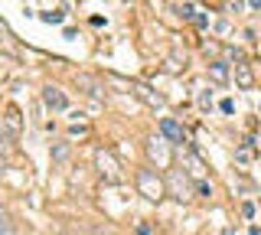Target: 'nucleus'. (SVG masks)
<instances>
[{
    "instance_id": "obj_16",
    "label": "nucleus",
    "mask_w": 261,
    "mask_h": 235,
    "mask_svg": "<svg viewBox=\"0 0 261 235\" xmlns=\"http://www.w3.org/2000/svg\"><path fill=\"white\" fill-rule=\"evenodd\" d=\"M0 49L4 53H13V43H10V33H7L4 27H0Z\"/></svg>"
},
{
    "instance_id": "obj_10",
    "label": "nucleus",
    "mask_w": 261,
    "mask_h": 235,
    "mask_svg": "<svg viewBox=\"0 0 261 235\" xmlns=\"http://www.w3.org/2000/svg\"><path fill=\"white\" fill-rule=\"evenodd\" d=\"M235 82H239L242 88H251V82H255V79H251V69L245 66V59L239 62V66H235Z\"/></svg>"
},
{
    "instance_id": "obj_17",
    "label": "nucleus",
    "mask_w": 261,
    "mask_h": 235,
    "mask_svg": "<svg viewBox=\"0 0 261 235\" xmlns=\"http://www.w3.org/2000/svg\"><path fill=\"white\" fill-rule=\"evenodd\" d=\"M179 17H183V20H193L196 17V7L193 4H183V7H179Z\"/></svg>"
},
{
    "instance_id": "obj_6",
    "label": "nucleus",
    "mask_w": 261,
    "mask_h": 235,
    "mask_svg": "<svg viewBox=\"0 0 261 235\" xmlns=\"http://www.w3.org/2000/svg\"><path fill=\"white\" fill-rule=\"evenodd\" d=\"M75 85H79V88H85V95H92L95 101H101V98H105V88H101V82H98L95 75H85V72H82V75H75Z\"/></svg>"
},
{
    "instance_id": "obj_11",
    "label": "nucleus",
    "mask_w": 261,
    "mask_h": 235,
    "mask_svg": "<svg viewBox=\"0 0 261 235\" xmlns=\"http://www.w3.org/2000/svg\"><path fill=\"white\" fill-rule=\"evenodd\" d=\"M0 235H16V225H13V216L7 213V206H0Z\"/></svg>"
},
{
    "instance_id": "obj_4",
    "label": "nucleus",
    "mask_w": 261,
    "mask_h": 235,
    "mask_svg": "<svg viewBox=\"0 0 261 235\" xmlns=\"http://www.w3.org/2000/svg\"><path fill=\"white\" fill-rule=\"evenodd\" d=\"M160 134L167 137L170 144H186V131H183V124H179V121H173V118H163V121H160Z\"/></svg>"
},
{
    "instance_id": "obj_2",
    "label": "nucleus",
    "mask_w": 261,
    "mask_h": 235,
    "mask_svg": "<svg viewBox=\"0 0 261 235\" xmlns=\"http://www.w3.org/2000/svg\"><path fill=\"white\" fill-rule=\"evenodd\" d=\"M167 190H170V196L179 199V202L193 199V180H190V173H183V170H170V176H167Z\"/></svg>"
},
{
    "instance_id": "obj_14",
    "label": "nucleus",
    "mask_w": 261,
    "mask_h": 235,
    "mask_svg": "<svg viewBox=\"0 0 261 235\" xmlns=\"http://www.w3.org/2000/svg\"><path fill=\"white\" fill-rule=\"evenodd\" d=\"M209 75L216 79V82H225V79H228V69H225V62H212V66H209Z\"/></svg>"
},
{
    "instance_id": "obj_15",
    "label": "nucleus",
    "mask_w": 261,
    "mask_h": 235,
    "mask_svg": "<svg viewBox=\"0 0 261 235\" xmlns=\"http://www.w3.org/2000/svg\"><path fill=\"white\" fill-rule=\"evenodd\" d=\"M49 157H53V160H65V157H69V144H53V147H49Z\"/></svg>"
},
{
    "instance_id": "obj_7",
    "label": "nucleus",
    "mask_w": 261,
    "mask_h": 235,
    "mask_svg": "<svg viewBox=\"0 0 261 235\" xmlns=\"http://www.w3.org/2000/svg\"><path fill=\"white\" fill-rule=\"evenodd\" d=\"M147 153H150V160H157L160 167H167V164H170V150H167V144L157 141V137H150V141H147Z\"/></svg>"
},
{
    "instance_id": "obj_18",
    "label": "nucleus",
    "mask_w": 261,
    "mask_h": 235,
    "mask_svg": "<svg viewBox=\"0 0 261 235\" xmlns=\"http://www.w3.org/2000/svg\"><path fill=\"white\" fill-rule=\"evenodd\" d=\"M235 160H242V164H245V160H251V147H242L239 153H235Z\"/></svg>"
},
{
    "instance_id": "obj_12",
    "label": "nucleus",
    "mask_w": 261,
    "mask_h": 235,
    "mask_svg": "<svg viewBox=\"0 0 261 235\" xmlns=\"http://www.w3.org/2000/svg\"><path fill=\"white\" fill-rule=\"evenodd\" d=\"M4 124L10 127V134L16 137V134H20V127H23V121H20V111H16V108H10V111H7V118H4Z\"/></svg>"
},
{
    "instance_id": "obj_3",
    "label": "nucleus",
    "mask_w": 261,
    "mask_h": 235,
    "mask_svg": "<svg viewBox=\"0 0 261 235\" xmlns=\"http://www.w3.org/2000/svg\"><path fill=\"white\" fill-rule=\"evenodd\" d=\"M95 167H98V173H101L105 183H121V167H118V160H114L111 150H98L95 153Z\"/></svg>"
},
{
    "instance_id": "obj_1",
    "label": "nucleus",
    "mask_w": 261,
    "mask_h": 235,
    "mask_svg": "<svg viewBox=\"0 0 261 235\" xmlns=\"http://www.w3.org/2000/svg\"><path fill=\"white\" fill-rule=\"evenodd\" d=\"M137 190H141V196L157 202L167 193V180H160L157 170H137Z\"/></svg>"
},
{
    "instance_id": "obj_8",
    "label": "nucleus",
    "mask_w": 261,
    "mask_h": 235,
    "mask_svg": "<svg viewBox=\"0 0 261 235\" xmlns=\"http://www.w3.org/2000/svg\"><path fill=\"white\" fill-rule=\"evenodd\" d=\"M134 95H137V98H141V101H147V105H150V108H160V105H163V98H160L157 92H150V88H147V85H134Z\"/></svg>"
},
{
    "instance_id": "obj_9",
    "label": "nucleus",
    "mask_w": 261,
    "mask_h": 235,
    "mask_svg": "<svg viewBox=\"0 0 261 235\" xmlns=\"http://www.w3.org/2000/svg\"><path fill=\"white\" fill-rule=\"evenodd\" d=\"M183 157H186V164H190V176H196V180H202V176H206V164H202V160L196 157L193 150H186Z\"/></svg>"
},
{
    "instance_id": "obj_13",
    "label": "nucleus",
    "mask_w": 261,
    "mask_h": 235,
    "mask_svg": "<svg viewBox=\"0 0 261 235\" xmlns=\"http://www.w3.org/2000/svg\"><path fill=\"white\" fill-rule=\"evenodd\" d=\"M13 150V134H10V127L0 121V153H10Z\"/></svg>"
},
{
    "instance_id": "obj_19",
    "label": "nucleus",
    "mask_w": 261,
    "mask_h": 235,
    "mask_svg": "<svg viewBox=\"0 0 261 235\" xmlns=\"http://www.w3.org/2000/svg\"><path fill=\"white\" fill-rule=\"evenodd\" d=\"M4 170H7V160H4V153H0V173H4Z\"/></svg>"
},
{
    "instance_id": "obj_5",
    "label": "nucleus",
    "mask_w": 261,
    "mask_h": 235,
    "mask_svg": "<svg viewBox=\"0 0 261 235\" xmlns=\"http://www.w3.org/2000/svg\"><path fill=\"white\" fill-rule=\"evenodd\" d=\"M43 105L46 108H53V111H65V95H62V88H56V85H43Z\"/></svg>"
}]
</instances>
